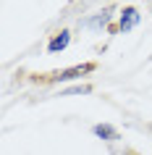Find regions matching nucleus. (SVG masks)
<instances>
[{"label": "nucleus", "mask_w": 152, "mask_h": 155, "mask_svg": "<svg viewBox=\"0 0 152 155\" xmlns=\"http://www.w3.org/2000/svg\"><path fill=\"white\" fill-rule=\"evenodd\" d=\"M95 71V63H81V66H71V68H63V71H55L50 76V82H71V79H79L84 74Z\"/></svg>", "instance_id": "obj_1"}, {"label": "nucleus", "mask_w": 152, "mask_h": 155, "mask_svg": "<svg viewBox=\"0 0 152 155\" xmlns=\"http://www.w3.org/2000/svg\"><path fill=\"white\" fill-rule=\"evenodd\" d=\"M136 24H139V11H136L134 5H128V8L121 11V18H118V29L121 32H131Z\"/></svg>", "instance_id": "obj_2"}, {"label": "nucleus", "mask_w": 152, "mask_h": 155, "mask_svg": "<svg viewBox=\"0 0 152 155\" xmlns=\"http://www.w3.org/2000/svg\"><path fill=\"white\" fill-rule=\"evenodd\" d=\"M68 42H71V32H68V29H63L60 34H55V37L47 42V53H60V50L68 48Z\"/></svg>", "instance_id": "obj_3"}, {"label": "nucleus", "mask_w": 152, "mask_h": 155, "mask_svg": "<svg viewBox=\"0 0 152 155\" xmlns=\"http://www.w3.org/2000/svg\"><path fill=\"white\" fill-rule=\"evenodd\" d=\"M92 131H95V137L105 139V142H115V139H118V129L110 126V124H97Z\"/></svg>", "instance_id": "obj_4"}, {"label": "nucleus", "mask_w": 152, "mask_h": 155, "mask_svg": "<svg viewBox=\"0 0 152 155\" xmlns=\"http://www.w3.org/2000/svg\"><path fill=\"white\" fill-rule=\"evenodd\" d=\"M110 16H113V8H105V11H100L97 16L87 18L84 24H87L89 29H102V26H108V21H110Z\"/></svg>", "instance_id": "obj_5"}, {"label": "nucleus", "mask_w": 152, "mask_h": 155, "mask_svg": "<svg viewBox=\"0 0 152 155\" xmlns=\"http://www.w3.org/2000/svg\"><path fill=\"white\" fill-rule=\"evenodd\" d=\"M92 92V87L89 84H79V87H71V90H66L63 95H89Z\"/></svg>", "instance_id": "obj_6"}, {"label": "nucleus", "mask_w": 152, "mask_h": 155, "mask_svg": "<svg viewBox=\"0 0 152 155\" xmlns=\"http://www.w3.org/2000/svg\"><path fill=\"white\" fill-rule=\"evenodd\" d=\"M150 5H152V0H150Z\"/></svg>", "instance_id": "obj_7"}]
</instances>
